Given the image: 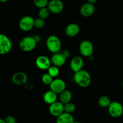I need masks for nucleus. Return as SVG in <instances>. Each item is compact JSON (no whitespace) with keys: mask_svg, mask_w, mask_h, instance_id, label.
<instances>
[{"mask_svg":"<svg viewBox=\"0 0 123 123\" xmlns=\"http://www.w3.org/2000/svg\"><path fill=\"white\" fill-rule=\"evenodd\" d=\"M74 80L79 86L84 88H86L91 84V74L88 71L82 69L74 73Z\"/></svg>","mask_w":123,"mask_h":123,"instance_id":"f257e3e1","label":"nucleus"},{"mask_svg":"<svg viewBox=\"0 0 123 123\" xmlns=\"http://www.w3.org/2000/svg\"><path fill=\"white\" fill-rule=\"evenodd\" d=\"M37 40L34 37L26 36L22 39L19 43V47L24 52H31L36 48Z\"/></svg>","mask_w":123,"mask_h":123,"instance_id":"f03ea898","label":"nucleus"},{"mask_svg":"<svg viewBox=\"0 0 123 123\" xmlns=\"http://www.w3.org/2000/svg\"><path fill=\"white\" fill-rule=\"evenodd\" d=\"M46 45L48 50L52 53H58L61 47V42L58 36L51 35L47 38Z\"/></svg>","mask_w":123,"mask_h":123,"instance_id":"7ed1b4c3","label":"nucleus"},{"mask_svg":"<svg viewBox=\"0 0 123 123\" xmlns=\"http://www.w3.org/2000/svg\"><path fill=\"white\" fill-rule=\"evenodd\" d=\"M12 42L6 35L0 33V55L7 54L12 50Z\"/></svg>","mask_w":123,"mask_h":123,"instance_id":"20e7f679","label":"nucleus"},{"mask_svg":"<svg viewBox=\"0 0 123 123\" xmlns=\"http://www.w3.org/2000/svg\"><path fill=\"white\" fill-rule=\"evenodd\" d=\"M109 115L114 118H118L123 114V106L118 101H112L108 107Z\"/></svg>","mask_w":123,"mask_h":123,"instance_id":"39448f33","label":"nucleus"},{"mask_svg":"<svg viewBox=\"0 0 123 123\" xmlns=\"http://www.w3.org/2000/svg\"><path fill=\"white\" fill-rule=\"evenodd\" d=\"M79 52L84 57H90L92 56L94 52V46L92 42L88 40L81 42L79 45Z\"/></svg>","mask_w":123,"mask_h":123,"instance_id":"423d86ee","label":"nucleus"},{"mask_svg":"<svg viewBox=\"0 0 123 123\" xmlns=\"http://www.w3.org/2000/svg\"><path fill=\"white\" fill-rule=\"evenodd\" d=\"M34 20L32 17L30 16H25L20 19L19 27L23 31H29L34 27Z\"/></svg>","mask_w":123,"mask_h":123,"instance_id":"0eeeda50","label":"nucleus"},{"mask_svg":"<svg viewBox=\"0 0 123 123\" xmlns=\"http://www.w3.org/2000/svg\"><path fill=\"white\" fill-rule=\"evenodd\" d=\"M49 86L50 90L57 94H60L66 89V83L65 81L61 78H55L54 79Z\"/></svg>","mask_w":123,"mask_h":123,"instance_id":"6e6552de","label":"nucleus"},{"mask_svg":"<svg viewBox=\"0 0 123 123\" xmlns=\"http://www.w3.org/2000/svg\"><path fill=\"white\" fill-rule=\"evenodd\" d=\"M49 111L51 115L55 117L59 116L64 112V104L61 101H55V102L49 105Z\"/></svg>","mask_w":123,"mask_h":123,"instance_id":"1a4fd4ad","label":"nucleus"},{"mask_svg":"<svg viewBox=\"0 0 123 123\" xmlns=\"http://www.w3.org/2000/svg\"><path fill=\"white\" fill-rule=\"evenodd\" d=\"M50 13L53 14H59L64 9V4L61 0H51L48 5Z\"/></svg>","mask_w":123,"mask_h":123,"instance_id":"9d476101","label":"nucleus"},{"mask_svg":"<svg viewBox=\"0 0 123 123\" xmlns=\"http://www.w3.org/2000/svg\"><path fill=\"white\" fill-rule=\"evenodd\" d=\"M12 81L17 86L25 85L28 82V75L24 72L19 71L13 75Z\"/></svg>","mask_w":123,"mask_h":123,"instance_id":"9b49d317","label":"nucleus"},{"mask_svg":"<svg viewBox=\"0 0 123 123\" xmlns=\"http://www.w3.org/2000/svg\"><path fill=\"white\" fill-rule=\"evenodd\" d=\"M36 65L41 70H48L51 66V60L46 55H40L36 59Z\"/></svg>","mask_w":123,"mask_h":123,"instance_id":"f8f14e48","label":"nucleus"},{"mask_svg":"<svg viewBox=\"0 0 123 123\" xmlns=\"http://www.w3.org/2000/svg\"><path fill=\"white\" fill-rule=\"evenodd\" d=\"M84 65V59L82 57L79 55L73 57L70 63V67L74 73L82 69Z\"/></svg>","mask_w":123,"mask_h":123,"instance_id":"ddd939ff","label":"nucleus"},{"mask_svg":"<svg viewBox=\"0 0 123 123\" xmlns=\"http://www.w3.org/2000/svg\"><path fill=\"white\" fill-rule=\"evenodd\" d=\"M95 10H96V8H95L94 4L86 2L80 7V13L82 16L88 18L93 15Z\"/></svg>","mask_w":123,"mask_h":123,"instance_id":"4468645a","label":"nucleus"},{"mask_svg":"<svg viewBox=\"0 0 123 123\" xmlns=\"http://www.w3.org/2000/svg\"><path fill=\"white\" fill-rule=\"evenodd\" d=\"M67 58L64 56L62 53H54L52 56L51 63L53 64V65L60 67L62 66L66 63Z\"/></svg>","mask_w":123,"mask_h":123,"instance_id":"2eb2a0df","label":"nucleus"},{"mask_svg":"<svg viewBox=\"0 0 123 123\" xmlns=\"http://www.w3.org/2000/svg\"><path fill=\"white\" fill-rule=\"evenodd\" d=\"M80 32V27L76 23H70L66 26L65 33L67 36L70 37L77 36Z\"/></svg>","mask_w":123,"mask_h":123,"instance_id":"dca6fc26","label":"nucleus"},{"mask_svg":"<svg viewBox=\"0 0 123 123\" xmlns=\"http://www.w3.org/2000/svg\"><path fill=\"white\" fill-rule=\"evenodd\" d=\"M58 95L56 93L52 90H48L43 95V100L48 104L50 105L57 101Z\"/></svg>","mask_w":123,"mask_h":123,"instance_id":"f3484780","label":"nucleus"},{"mask_svg":"<svg viewBox=\"0 0 123 123\" xmlns=\"http://www.w3.org/2000/svg\"><path fill=\"white\" fill-rule=\"evenodd\" d=\"M74 121V118L72 114L64 112L57 117L56 123H73Z\"/></svg>","mask_w":123,"mask_h":123,"instance_id":"a211bd4d","label":"nucleus"},{"mask_svg":"<svg viewBox=\"0 0 123 123\" xmlns=\"http://www.w3.org/2000/svg\"><path fill=\"white\" fill-rule=\"evenodd\" d=\"M72 93L70 90L66 89L63 92L60 94V101L64 104L71 102L72 99Z\"/></svg>","mask_w":123,"mask_h":123,"instance_id":"6ab92c4d","label":"nucleus"},{"mask_svg":"<svg viewBox=\"0 0 123 123\" xmlns=\"http://www.w3.org/2000/svg\"><path fill=\"white\" fill-rule=\"evenodd\" d=\"M111 102L112 101L110 98L108 96H106V95L102 96L99 98L98 100V104L99 106H100L101 107H103V108L109 107Z\"/></svg>","mask_w":123,"mask_h":123,"instance_id":"aec40b11","label":"nucleus"},{"mask_svg":"<svg viewBox=\"0 0 123 123\" xmlns=\"http://www.w3.org/2000/svg\"><path fill=\"white\" fill-rule=\"evenodd\" d=\"M50 13H50V10H49V9L48 8V7L40 8L39 10H38V18H42V19L45 20L46 19H47V18L49 16Z\"/></svg>","mask_w":123,"mask_h":123,"instance_id":"412c9836","label":"nucleus"},{"mask_svg":"<svg viewBox=\"0 0 123 123\" xmlns=\"http://www.w3.org/2000/svg\"><path fill=\"white\" fill-rule=\"evenodd\" d=\"M64 112L68 113H73L76 110V105L72 102H69L64 104Z\"/></svg>","mask_w":123,"mask_h":123,"instance_id":"4be33fe9","label":"nucleus"},{"mask_svg":"<svg viewBox=\"0 0 123 123\" xmlns=\"http://www.w3.org/2000/svg\"><path fill=\"white\" fill-rule=\"evenodd\" d=\"M48 73L50 74L53 78H55L58 76L59 74H60V69L58 66H55V65H51L48 69Z\"/></svg>","mask_w":123,"mask_h":123,"instance_id":"5701e85b","label":"nucleus"},{"mask_svg":"<svg viewBox=\"0 0 123 123\" xmlns=\"http://www.w3.org/2000/svg\"><path fill=\"white\" fill-rule=\"evenodd\" d=\"M53 80L54 78L48 73L44 74L42 77V82L46 85H50Z\"/></svg>","mask_w":123,"mask_h":123,"instance_id":"b1692460","label":"nucleus"},{"mask_svg":"<svg viewBox=\"0 0 123 123\" xmlns=\"http://www.w3.org/2000/svg\"><path fill=\"white\" fill-rule=\"evenodd\" d=\"M49 2V0H34L35 6L39 9L43 7H48Z\"/></svg>","mask_w":123,"mask_h":123,"instance_id":"393cba45","label":"nucleus"},{"mask_svg":"<svg viewBox=\"0 0 123 123\" xmlns=\"http://www.w3.org/2000/svg\"><path fill=\"white\" fill-rule=\"evenodd\" d=\"M45 25V21L44 19L42 18H37L34 20V27L38 29H42Z\"/></svg>","mask_w":123,"mask_h":123,"instance_id":"a878e982","label":"nucleus"},{"mask_svg":"<svg viewBox=\"0 0 123 123\" xmlns=\"http://www.w3.org/2000/svg\"><path fill=\"white\" fill-rule=\"evenodd\" d=\"M6 123H17L16 119L13 116L8 115L5 119Z\"/></svg>","mask_w":123,"mask_h":123,"instance_id":"bb28decb","label":"nucleus"},{"mask_svg":"<svg viewBox=\"0 0 123 123\" xmlns=\"http://www.w3.org/2000/svg\"><path fill=\"white\" fill-rule=\"evenodd\" d=\"M62 54L64 55V56L66 57V58L69 57L70 56V55H71L70 51L69 50H68V49H66V50L64 51L63 53H62Z\"/></svg>","mask_w":123,"mask_h":123,"instance_id":"cd10ccee","label":"nucleus"},{"mask_svg":"<svg viewBox=\"0 0 123 123\" xmlns=\"http://www.w3.org/2000/svg\"><path fill=\"white\" fill-rule=\"evenodd\" d=\"M97 1V0H87V2L89 3L92 4H94L95 3H96Z\"/></svg>","mask_w":123,"mask_h":123,"instance_id":"c85d7f7f","label":"nucleus"},{"mask_svg":"<svg viewBox=\"0 0 123 123\" xmlns=\"http://www.w3.org/2000/svg\"><path fill=\"white\" fill-rule=\"evenodd\" d=\"M0 123H6V121H5V119L0 118Z\"/></svg>","mask_w":123,"mask_h":123,"instance_id":"c756f323","label":"nucleus"},{"mask_svg":"<svg viewBox=\"0 0 123 123\" xmlns=\"http://www.w3.org/2000/svg\"><path fill=\"white\" fill-rule=\"evenodd\" d=\"M8 0H0V2H2V3H5V2H7Z\"/></svg>","mask_w":123,"mask_h":123,"instance_id":"7c9ffc66","label":"nucleus"},{"mask_svg":"<svg viewBox=\"0 0 123 123\" xmlns=\"http://www.w3.org/2000/svg\"><path fill=\"white\" fill-rule=\"evenodd\" d=\"M73 123H81V122L79 121H74Z\"/></svg>","mask_w":123,"mask_h":123,"instance_id":"2f4dec72","label":"nucleus"},{"mask_svg":"<svg viewBox=\"0 0 123 123\" xmlns=\"http://www.w3.org/2000/svg\"><path fill=\"white\" fill-rule=\"evenodd\" d=\"M122 86H123V83H122Z\"/></svg>","mask_w":123,"mask_h":123,"instance_id":"473e14b6","label":"nucleus"}]
</instances>
